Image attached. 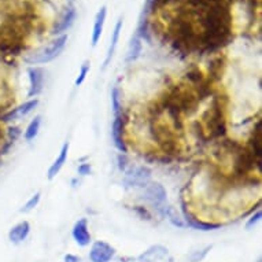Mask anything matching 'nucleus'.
Segmentation results:
<instances>
[{
  "mask_svg": "<svg viewBox=\"0 0 262 262\" xmlns=\"http://www.w3.org/2000/svg\"><path fill=\"white\" fill-rule=\"evenodd\" d=\"M259 220H261V210H257L250 217L247 224H246V229H253L257 225V223H259Z\"/></svg>",
  "mask_w": 262,
  "mask_h": 262,
  "instance_id": "23",
  "label": "nucleus"
},
{
  "mask_svg": "<svg viewBox=\"0 0 262 262\" xmlns=\"http://www.w3.org/2000/svg\"><path fill=\"white\" fill-rule=\"evenodd\" d=\"M37 106H39V99H37V98H33V99L28 100V102H25V103L21 104V106H18L17 108H14V110L7 113V114L3 117V120L17 121L19 120V118H24V117H26L28 114H30V113L33 112Z\"/></svg>",
  "mask_w": 262,
  "mask_h": 262,
  "instance_id": "9",
  "label": "nucleus"
},
{
  "mask_svg": "<svg viewBox=\"0 0 262 262\" xmlns=\"http://www.w3.org/2000/svg\"><path fill=\"white\" fill-rule=\"evenodd\" d=\"M112 107L114 114L124 112V107H122V92H121L118 86H114L112 90Z\"/></svg>",
  "mask_w": 262,
  "mask_h": 262,
  "instance_id": "19",
  "label": "nucleus"
},
{
  "mask_svg": "<svg viewBox=\"0 0 262 262\" xmlns=\"http://www.w3.org/2000/svg\"><path fill=\"white\" fill-rule=\"evenodd\" d=\"M72 236L80 247H86L92 242L86 219H80L77 223L74 224L73 229H72Z\"/></svg>",
  "mask_w": 262,
  "mask_h": 262,
  "instance_id": "8",
  "label": "nucleus"
},
{
  "mask_svg": "<svg viewBox=\"0 0 262 262\" xmlns=\"http://www.w3.org/2000/svg\"><path fill=\"white\" fill-rule=\"evenodd\" d=\"M163 215L169 220V223L172 224L173 227H177V228L187 227L184 217H183V214H181L180 211L177 210L176 207L170 206V205H166L165 210H163Z\"/></svg>",
  "mask_w": 262,
  "mask_h": 262,
  "instance_id": "17",
  "label": "nucleus"
},
{
  "mask_svg": "<svg viewBox=\"0 0 262 262\" xmlns=\"http://www.w3.org/2000/svg\"><path fill=\"white\" fill-rule=\"evenodd\" d=\"M70 2H74V0H70Z\"/></svg>",
  "mask_w": 262,
  "mask_h": 262,
  "instance_id": "27",
  "label": "nucleus"
},
{
  "mask_svg": "<svg viewBox=\"0 0 262 262\" xmlns=\"http://www.w3.org/2000/svg\"><path fill=\"white\" fill-rule=\"evenodd\" d=\"M68 154H69V143L66 142L63 146H62V148H60L59 155L56 157V159L54 161V162H52V165L50 166V169H48V172H47L48 180H54V179L58 176V173L62 170L63 165L66 163V159H68Z\"/></svg>",
  "mask_w": 262,
  "mask_h": 262,
  "instance_id": "11",
  "label": "nucleus"
},
{
  "mask_svg": "<svg viewBox=\"0 0 262 262\" xmlns=\"http://www.w3.org/2000/svg\"><path fill=\"white\" fill-rule=\"evenodd\" d=\"M76 18H77V11H76V9H74L73 6L66 7V9L63 10V13L60 14L59 19L56 21L55 26H54V29H52L51 32L52 35L54 36L64 35V32H68V30L73 26Z\"/></svg>",
  "mask_w": 262,
  "mask_h": 262,
  "instance_id": "6",
  "label": "nucleus"
},
{
  "mask_svg": "<svg viewBox=\"0 0 262 262\" xmlns=\"http://www.w3.org/2000/svg\"><path fill=\"white\" fill-rule=\"evenodd\" d=\"M30 232V224L28 221H21L17 225H14L9 232V239L14 245H19L29 236Z\"/></svg>",
  "mask_w": 262,
  "mask_h": 262,
  "instance_id": "13",
  "label": "nucleus"
},
{
  "mask_svg": "<svg viewBox=\"0 0 262 262\" xmlns=\"http://www.w3.org/2000/svg\"><path fill=\"white\" fill-rule=\"evenodd\" d=\"M122 24H124V18L121 17L118 21H117L116 26H114V30H113L112 40H110V46H108L107 54H106V59L103 62V70L107 69V66L112 62L113 56H114V52H116L117 44H118V40H120V33L122 30Z\"/></svg>",
  "mask_w": 262,
  "mask_h": 262,
  "instance_id": "12",
  "label": "nucleus"
},
{
  "mask_svg": "<svg viewBox=\"0 0 262 262\" xmlns=\"http://www.w3.org/2000/svg\"><path fill=\"white\" fill-rule=\"evenodd\" d=\"M40 196H41V193L40 192H36L33 196H30V199L28 201V202L22 206V209L19 211L21 213H29V211H32L35 207H37V205H39L40 202Z\"/></svg>",
  "mask_w": 262,
  "mask_h": 262,
  "instance_id": "21",
  "label": "nucleus"
},
{
  "mask_svg": "<svg viewBox=\"0 0 262 262\" xmlns=\"http://www.w3.org/2000/svg\"><path fill=\"white\" fill-rule=\"evenodd\" d=\"M152 172L148 166H129L124 172V184L126 188L143 189L151 181Z\"/></svg>",
  "mask_w": 262,
  "mask_h": 262,
  "instance_id": "2",
  "label": "nucleus"
},
{
  "mask_svg": "<svg viewBox=\"0 0 262 262\" xmlns=\"http://www.w3.org/2000/svg\"><path fill=\"white\" fill-rule=\"evenodd\" d=\"M91 173V165L90 163H82L78 166V174L80 176H88Z\"/></svg>",
  "mask_w": 262,
  "mask_h": 262,
  "instance_id": "25",
  "label": "nucleus"
},
{
  "mask_svg": "<svg viewBox=\"0 0 262 262\" xmlns=\"http://www.w3.org/2000/svg\"><path fill=\"white\" fill-rule=\"evenodd\" d=\"M140 54H142V39L135 33L132 36L130 41H129L128 52H126V56H125V62L126 63H132V62L138 59Z\"/></svg>",
  "mask_w": 262,
  "mask_h": 262,
  "instance_id": "16",
  "label": "nucleus"
},
{
  "mask_svg": "<svg viewBox=\"0 0 262 262\" xmlns=\"http://www.w3.org/2000/svg\"><path fill=\"white\" fill-rule=\"evenodd\" d=\"M112 138L114 147L120 152H126L128 147L125 143V118H124V112L117 113L114 114V121H113L112 126Z\"/></svg>",
  "mask_w": 262,
  "mask_h": 262,
  "instance_id": "4",
  "label": "nucleus"
},
{
  "mask_svg": "<svg viewBox=\"0 0 262 262\" xmlns=\"http://www.w3.org/2000/svg\"><path fill=\"white\" fill-rule=\"evenodd\" d=\"M169 250L162 245H154L138 257L139 262H159L168 257Z\"/></svg>",
  "mask_w": 262,
  "mask_h": 262,
  "instance_id": "10",
  "label": "nucleus"
},
{
  "mask_svg": "<svg viewBox=\"0 0 262 262\" xmlns=\"http://www.w3.org/2000/svg\"><path fill=\"white\" fill-rule=\"evenodd\" d=\"M63 262H81V258L74 255V254H66L63 258Z\"/></svg>",
  "mask_w": 262,
  "mask_h": 262,
  "instance_id": "26",
  "label": "nucleus"
},
{
  "mask_svg": "<svg viewBox=\"0 0 262 262\" xmlns=\"http://www.w3.org/2000/svg\"><path fill=\"white\" fill-rule=\"evenodd\" d=\"M90 68H91L90 62H84V64L81 66V69H80V74H78V77L76 78V81H74L76 86H80L82 82L85 81L86 74H88V72H90Z\"/></svg>",
  "mask_w": 262,
  "mask_h": 262,
  "instance_id": "22",
  "label": "nucleus"
},
{
  "mask_svg": "<svg viewBox=\"0 0 262 262\" xmlns=\"http://www.w3.org/2000/svg\"><path fill=\"white\" fill-rule=\"evenodd\" d=\"M117 161H118V169H120L121 172H125V170L129 168L128 157H126L124 152H120V154H118V157H117Z\"/></svg>",
  "mask_w": 262,
  "mask_h": 262,
  "instance_id": "24",
  "label": "nucleus"
},
{
  "mask_svg": "<svg viewBox=\"0 0 262 262\" xmlns=\"http://www.w3.org/2000/svg\"><path fill=\"white\" fill-rule=\"evenodd\" d=\"M143 199L163 215V210L168 205V193H166V189L163 188L162 184L150 181L143 188Z\"/></svg>",
  "mask_w": 262,
  "mask_h": 262,
  "instance_id": "3",
  "label": "nucleus"
},
{
  "mask_svg": "<svg viewBox=\"0 0 262 262\" xmlns=\"http://www.w3.org/2000/svg\"><path fill=\"white\" fill-rule=\"evenodd\" d=\"M40 125H41V117L40 116H36L33 120L30 121V124L28 125V128L25 130V135H24L26 142H32L39 135Z\"/></svg>",
  "mask_w": 262,
  "mask_h": 262,
  "instance_id": "18",
  "label": "nucleus"
},
{
  "mask_svg": "<svg viewBox=\"0 0 262 262\" xmlns=\"http://www.w3.org/2000/svg\"><path fill=\"white\" fill-rule=\"evenodd\" d=\"M184 220L187 227H191L193 229H201V231H211V229H215V228L221 227V224H210V223H203L196 217H193L191 213H188L187 210H184Z\"/></svg>",
  "mask_w": 262,
  "mask_h": 262,
  "instance_id": "15",
  "label": "nucleus"
},
{
  "mask_svg": "<svg viewBox=\"0 0 262 262\" xmlns=\"http://www.w3.org/2000/svg\"><path fill=\"white\" fill-rule=\"evenodd\" d=\"M29 74V92L28 96L29 98H36L43 92L44 88V70L41 68H30L28 70Z\"/></svg>",
  "mask_w": 262,
  "mask_h": 262,
  "instance_id": "7",
  "label": "nucleus"
},
{
  "mask_svg": "<svg viewBox=\"0 0 262 262\" xmlns=\"http://www.w3.org/2000/svg\"><path fill=\"white\" fill-rule=\"evenodd\" d=\"M106 15H107V9H106V6H102L99 9V11L96 13V17H95V22H94V30H92V46H96L98 41L100 40V36L103 33V26H104V21H106Z\"/></svg>",
  "mask_w": 262,
  "mask_h": 262,
  "instance_id": "14",
  "label": "nucleus"
},
{
  "mask_svg": "<svg viewBox=\"0 0 262 262\" xmlns=\"http://www.w3.org/2000/svg\"><path fill=\"white\" fill-rule=\"evenodd\" d=\"M114 255H116V249L106 242L98 241L91 246V262H110L114 258Z\"/></svg>",
  "mask_w": 262,
  "mask_h": 262,
  "instance_id": "5",
  "label": "nucleus"
},
{
  "mask_svg": "<svg viewBox=\"0 0 262 262\" xmlns=\"http://www.w3.org/2000/svg\"><path fill=\"white\" fill-rule=\"evenodd\" d=\"M66 43H68V36H58L56 39L50 41L46 47L39 48L37 51L32 52L29 56H26L25 62L29 64L48 63V62H51V60H54L62 54V51L66 47Z\"/></svg>",
  "mask_w": 262,
  "mask_h": 262,
  "instance_id": "1",
  "label": "nucleus"
},
{
  "mask_svg": "<svg viewBox=\"0 0 262 262\" xmlns=\"http://www.w3.org/2000/svg\"><path fill=\"white\" fill-rule=\"evenodd\" d=\"M211 249H213V246L209 245V246H206V247H203V249L193 251V253L189 255V261L191 262H202L203 259L206 258V255L209 254V251H210Z\"/></svg>",
  "mask_w": 262,
  "mask_h": 262,
  "instance_id": "20",
  "label": "nucleus"
}]
</instances>
